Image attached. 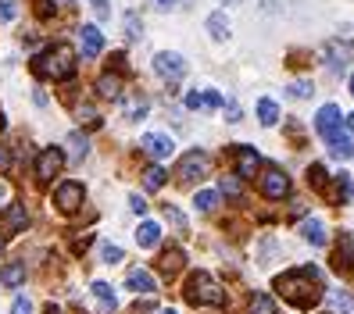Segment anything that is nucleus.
<instances>
[{"instance_id":"nucleus-1","label":"nucleus","mask_w":354,"mask_h":314,"mask_svg":"<svg viewBox=\"0 0 354 314\" xmlns=\"http://www.w3.org/2000/svg\"><path fill=\"white\" fill-rule=\"evenodd\" d=\"M276 293H279L286 304H294V307L308 311V307H315L319 297H322V275H319L315 268L283 271V275L276 279Z\"/></svg>"},{"instance_id":"nucleus-2","label":"nucleus","mask_w":354,"mask_h":314,"mask_svg":"<svg viewBox=\"0 0 354 314\" xmlns=\"http://www.w3.org/2000/svg\"><path fill=\"white\" fill-rule=\"evenodd\" d=\"M32 72H36L39 79L65 82V79H72V75H75V50H72L68 43H54V47H47L44 54H36Z\"/></svg>"},{"instance_id":"nucleus-3","label":"nucleus","mask_w":354,"mask_h":314,"mask_svg":"<svg viewBox=\"0 0 354 314\" xmlns=\"http://www.w3.org/2000/svg\"><path fill=\"white\" fill-rule=\"evenodd\" d=\"M186 300L197 304V307H222L225 304V289L207 275V271H194L186 279Z\"/></svg>"},{"instance_id":"nucleus-4","label":"nucleus","mask_w":354,"mask_h":314,"mask_svg":"<svg viewBox=\"0 0 354 314\" xmlns=\"http://www.w3.org/2000/svg\"><path fill=\"white\" fill-rule=\"evenodd\" d=\"M176 175H179V182H186V186H190V182H201L204 175H212V157H207L204 150H190V154H183Z\"/></svg>"},{"instance_id":"nucleus-5","label":"nucleus","mask_w":354,"mask_h":314,"mask_svg":"<svg viewBox=\"0 0 354 314\" xmlns=\"http://www.w3.org/2000/svg\"><path fill=\"white\" fill-rule=\"evenodd\" d=\"M61 168H65V150L61 146L39 150V157H36V179L39 182H54V175H61Z\"/></svg>"},{"instance_id":"nucleus-6","label":"nucleus","mask_w":354,"mask_h":314,"mask_svg":"<svg viewBox=\"0 0 354 314\" xmlns=\"http://www.w3.org/2000/svg\"><path fill=\"white\" fill-rule=\"evenodd\" d=\"M315 129H319V136H326L329 143L337 139V136H344V118H340L337 104H322L319 115H315Z\"/></svg>"},{"instance_id":"nucleus-7","label":"nucleus","mask_w":354,"mask_h":314,"mask_svg":"<svg viewBox=\"0 0 354 314\" xmlns=\"http://www.w3.org/2000/svg\"><path fill=\"white\" fill-rule=\"evenodd\" d=\"M154 72H158L165 82H179V79L186 75V61H183V54H176V50H161V54H154Z\"/></svg>"},{"instance_id":"nucleus-8","label":"nucleus","mask_w":354,"mask_h":314,"mask_svg":"<svg viewBox=\"0 0 354 314\" xmlns=\"http://www.w3.org/2000/svg\"><path fill=\"white\" fill-rule=\"evenodd\" d=\"M258 179H261V193L268 200H286L290 197V175L283 168H265Z\"/></svg>"},{"instance_id":"nucleus-9","label":"nucleus","mask_w":354,"mask_h":314,"mask_svg":"<svg viewBox=\"0 0 354 314\" xmlns=\"http://www.w3.org/2000/svg\"><path fill=\"white\" fill-rule=\"evenodd\" d=\"M82 186L79 182H61L57 190H54V204H57V211H65V215H75L79 207H82Z\"/></svg>"},{"instance_id":"nucleus-10","label":"nucleus","mask_w":354,"mask_h":314,"mask_svg":"<svg viewBox=\"0 0 354 314\" xmlns=\"http://www.w3.org/2000/svg\"><path fill=\"white\" fill-rule=\"evenodd\" d=\"M326 57H329L333 72H344L354 61V43H351V39H329V43H326Z\"/></svg>"},{"instance_id":"nucleus-11","label":"nucleus","mask_w":354,"mask_h":314,"mask_svg":"<svg viewBox=\"0 0 354 314\" xmlns=\"http://www.w3.org/2000/svg\"><path fill=\"white\" fill-rule=\"evenodd\" d=\"M333 268L340 271V275H354V236L344 233L337 250H333Z\"/></svg>"},{"instance_id":"nucleus-12","label":"nucleus","mask_w":354,"mask_h":314,"mask_svg":"<svg viewBox=\"0 0 354 314\" xmlns=\"http://www.w3.org/2000/svg\"><path fill=\"white\" fill-rule=\"evenodd\" d=\"M140 146L147 150L154 161H165V157H172V150H176V143H172V136H165V133H147L140 139Z\"/></svg>"},{"instance_id":"nucleus-13","label":"nucleus","mask_w":354,"mask_h":314,"mask_svg":"<svg viewBox=\"0 0 354 314\" xmlns=\"http://www.w3.org/2000/svg\"><path fill=\"white\" fill-rule=\"evenodd\" d=\"M236 175L240 179L261 175V154L254 150V146H240V150H236Z\"/></svg>"},{"instance_id":"nucleus-14","label":"nucleus","mask_w":354,"mask_h":314,"mask_svg":"<svg viewBox=\"0 0 354 314\" xmlns=\"http://www.w3.org/2000/svg\"><path fill=\"white\" fill-rule=\"evenodd\" d=\"M79 43H82V57H97L104 50V32L97 26H82L79 29Z\"/></svg>"},{"instance_id":"nucleus-15","label":"nucleus","mask_w":354,"mask_h":314,"mask_svg":"<svg viewBox=\"0 0 354 314\" xmlns=\"http://www.w3.org/2000/svg\"><path fill=\"white\" fill-rule=\"evenodd\" d=\"M207 32H212V39H218V43H225L229 36H233V26H229V18H225V11H212L207 14Z\"/></svg>"},{"instance_id":"nucleus-16","label":"nucleus","mask_w":354,"mask_h":314,"mask_svg":"<svg viewBox=\"0 0 354 314\" xmlns=\"http://www.w3.org/2000/svg\"><path fill=\"white\" fill-rule=\"evenodd\" d=\"M22 282H26V261H8L4 268H0V286L18 289Z\"/></svg>"},{"instance_id":"nucleus-17","label":"nucleus","mask_w":354,"mask_h":314,"mask_svg":"<svg viewBox=\"0 0 354 314\" xmlns=\"http://www.w3.org/2000/svg\"><path fill=\"white\" fill-rule=\"evenodd\" d=\"M26 225H29L26 204H11L8 211H4V228H8V233H26Z\"/></svg>"},{"instance_id":"nucleus-18","label":"nucleus","mask_w":354,"mask_h":314,"mask_svg":"<svg viewBox=\"0 0 354 314\" xmlns=\"http://www.w3.org/2000/svg\"><path fill=\"white\" fill-rule=\"evenodd\" d=\"M126 286L136 289V293H158V282H154V275H151L147 268H133L129 275H126Z\"/></svg>"},{"instance_id":"nucleus-19","label":"nucleus","mask_w":354,"mask_h":314,"mask_svg":"<svg viewBox=\"0 0 354 314\" xmlns=\"http://www.w3.org/2000/svg\"><path fill=\"white\" fill-rule=\"evenodd\" d=\"M301 236H304L311 246H326V239H329L326 225H322L319 218H304V222H301Z\"/></svg>"},{"instance_id":"nucleus-20","label":"nucleus","mask_w":354,"mask_h":314,"mask_svg":"<svg viewBox=\"0 0 354 314\" xmlns=\"http://www.w3.org/2000/svg\"><path fill=\"white\" fill-rule=\"evenodd\" d=\"M136 243H140L143 250L158 246V243H161V225H158V222H143V225L136 228Z\"/></svg>"},{"instance_id":"nucleus-21","label":"nucleus","mask_w":354,"mask_h":314,"mask_svg":"<svg viewBox=\"0 0 354 314\" xmlns=\"http://www.w3.org/2000/svg\"><path fill=\"white\" fill-rule=\"evenodd\" d=\"M186 264V257H183V250L179 246H172V250H165V254H161V275H179V268Z\"/></svg>"},{"instance_id":"nucleus-22","label":"nucleus","mask_w":354,"mask_h":314,"mask_svg":"<svg viewBox=\"0 0 354 314\" xmlns=\"http://www.w3.org/2000/svg\"><path fill=\"white\" fill-rule=\"evenodd\" d=\"M93 300L100 304V311H104V314H111V311L118 307V300H115V289H111L108 282H93Z\"/></svg>"},{"instance_id":"nucleus-23","label":"nucleus","mask_w":354,"mask_h":314,"mask_svg":"<svg viewBox=\"0 0 354 314\" xmlns=\"http://www.w3.org/2000/svg\"><path fill=\"white\" fill-rule=\"evenodd\" d=\"M97 93H100L104 100H118V97H122V79L111 75V72L100 75V79H97Z\"/></svg>"},{"instance_id":"nucleus-24","label":"nucleus","mask_w":354,"mask_h":314,"mask_svg":"<svg viewBox=\"0 0 354 314\" xmlns=\"http://www.w3.org/2000/svg\"><path fill=\"white\" fill-rule=\"evenodd\" d=\"M258 121L265 125V129H268V125H279V104L268 100V97H261V100H258Z\"/></svg>"},{"instance_id":"nucleus-25","label":"nucleus","mask_w":354,"mask_h":314,"mask_svg":"<svg viewBox=\"0 0 354 314\" xmlns=\"http://www.w3.org/2000/svg\"><path fill=\"white\" fill-rule=\"evenodd\" d=\"M329 307L333 311H344V314H354V297H347V293L344 289H329Z\"/></svg>"},{"instance_id":"nucleus-26","label":"nucleus","mask_w":354,"mask_h":314,"mask_svg":"<svg viewBox=\"0 0 354 314\" xmlns=\"http://www.w3.org/2000/svg\"><path fill=\"white\" fill-rule=\"evenodd\" d=\"M251 314H279V307H276V300L268 297V293H254L251 297Z\"/></svg>"},{"instance_id":"nucleus-27","label":"nucleus","mask_w":354,"mask_h":314,"mask_svg":"<svg viewBox=\"0 0 354 314\" xmlns=\"http://www.w3.org/2000/svg\"><path fill=\"white\" fill-rule=\"evenodd\" d=\"M194 204H197V211H204V215H207V211H215V207L222 204V193H218V190H201Z\"/></svg>"},{"instance_id":"nucleus-28","label":"nucleus","mask_w":354,"mask_h":314,"mask_svg":"<svg viewBox=\"0 0 354 314\" xmlns=\"http://www.w3.org/2000/svg\"><path fill=\"white\" fill-rule=\"evenodd\" d=\"M68 146H72V150H68L72 161H82V157L90 154V143H86V136H82V133H72L68 136Z\"/></svg>"},{"instance_id":"nucleus-29","label":"nucleus","mask_w":354,"mask_h":314,"mask_svg":"<svg viewBox=\"0 0 354 314\" xmlns=\"http://www.w3.org/2000/svg\"><path fill=\"white\" fill-rule=\"evenodd\" d=\"M143 186H147L151 193L161 190V186H165V168H161V164H151V168L143 172Z\"/></svg>"},{"instance_id":"nucleus-30","label":"nucleus","mask_w":354,"mask_h":314,"mask_svg":"<svg viewBox=\"0 0 354 314\" xmlns=\"http://www.w3.org/2000/svg\"><path fill=\"white\" fill-rule=\"evenodd\" d=\"M351 197H354V182H351V175L337 172V204H351Z\"/></svg>"},{"instance_id":"nucleus-31","label":"nucleus","mask_w":354,"mask_h":314,"mask_svg":"<svg viewBox=\"0 0 354 314\" xmlns=\"http://www.w3.org/2000/svg\"><path fill=\"white\" fill-rule=\"evenodd\" d=\"M311 93H315V86H311L308 79H301V82H290V86H286V97H294V100H308Z\"/></svg>"},{"instance_id":"nucleus-32","label":"nucleus","mask_w":354,"mask_h":314,"mask_svg":"<svg viewBox=\"0 0 354 314\" xmlns=\"http://www.w3.org/2000/svg\"><path fill=\"white\" fill-rule=\"evenodd\" d=\"M126 36L133 39V43H136V39H143V18H140L136 11L126 14Z\"/></svg>"},{"instance_id":"nucleus-33","label":"nucleus","mask_w":354,"mask_h":314,"mask_svg":"<svg viewBox=\"0 0 354 314\" xmlns=\"http://www.w3.org/2000/svg\"><path fill=\"white\" fill-rule=\"evenodd\" d=\"M329 150H333V157H340V161H344V157H354V146H351L347 136H337V139L329 143Z\"/></svg>"},{"instance_id":"nucleus-34","label":"nucleus","mask_w":354,"mask_h":314,"mask_svg":"<svg viewBox=\"0 0 354 314\" xmlns=\"http://www.w3.org/2000/svg\"><path fill=\"white\" fill-rule=\"evenodd\" d=\"M218 193H225V197H240V193H243V179H240V175H225Z\"/></svg>"},{"instance_id":"nucleus-35","label":"nucleus","mask_w":354,"mask_h":314,"mask_svg":"<svg viewBox=\"0 0 354 314\" xmlns=\"http://www.w3.org/2000/svg\"><path fill=\"white\" fill-rule=\"evenodd\" d=\"M165 218H169L176 228H179V233H186V215L179 211V207H172V204H165Z\"/></svg>"},{"instance_id":"nucleus-36","label":"nucleus","mask_w":354,"mask_h":314,"mask_svg":"<svg viewBox=\"0 0 354 314\" xmlns=\"http://www.w3.org/2000/svg\"><path fill=\"white\" fill-rule=\"evenodd\" d=\"M100 257H104V264H118V261L126 257V254H122V246H111V243H104V246H100Z\"/></svg>"},{"instance_id":"nucleus-37","label":"nucleus","mask_w":354,"mask_h":314,"mask_svg":"<svg viewBox=\"0 0 354 314\" xmlns=\"http://www.w3.org/2000/svg\"><path fill=\"white\" fill-rule=\"evenodd\" d=\"M308 175H311V186H315L319 193H326V168H322V164H311Z\"/></svg>"},{"instance_id":"nucleus-38","label":"nucleus","mask_w":354,"mask_h":314,"mask_svg":"<svg viewBox=\"0 0 354 314\" xmlns=\"http://www.w3.org/2000/svg\"><path fill=\"white\" fill-rule=\"evenodd\" d=\"M18 14V0H0V22H15Z\"/></svg>"},{"instance_id":"nucleus-39","label":"nucleus","mask_w":354,"mask_h":314,"mask_svg":"<svg viewBox=\"0 0 354 314\" xmlns=\"http://www.w3.org/2000/svg\"><path fill=\"white\" fill-rule=\"evenodd\" d=\"M79 121H82V125H90V129H97V125H100V115H97L93 108H86V104H82V108H79Z\"/></svg>"},{"instance_id":"nucleus-40","label":"nucleus","mask_w":354,"mask_h":314,"mask_svg":"<svg viewBox=\"0 0 354 314\" xmlns=\"http://www.w3.org/2000/svg\"><path fill=\"white\" fill-rule=\"evenodd\" d=\"M201 108H222V93L218 90H204L201 93Z\"/></svg>"},{"instance_id":"nucleus-41","label":"nucleus","mask_w":354,"mask_h":314,"mask_svg":"<svg viewBox=\"0 0 354 314\" xmlns=\"http://www.w3.org/2000/svg\"><path fill=\"white\" fill-rule=\"evenodd\" d=\"M111 0H90V8H93V14H97V22H104V18H108L111 14Z\"/></svg>"},{"instance_id":"nucleus-42","label":"nucleus","mask_w":354,"mask_h":314,"mask_svg":"<svg viewBox=\"0 0 354 314\" xmlns=\"http://www.w3.org/2000/svg\"><path fill=\"white\" fill-rule=\"evenodd\" d=\"M11 314H32V300H29V297H15Z\"/></svg>"},{"instance_id":"nucleus-43","label":"nucleus","mask_w":354,"mask_h":314,"mask_svg":"<svg viewBox=\"0 0 354 314\" xmlns=\"http://www.w3.org/2000/svg\"><path fill=\"white\" fill-rule=\"evenodd\" d=\"M126 115H129V121H140L143 115H147V100H136V104H133V108H129Z\"/></svg>"},{"instance_id":"nucleus-44","label":"nucleus","mask_w":354,"mask_h":314,"mask_svg":"<svg viewBox=\"0 0 354 314\" xmlns=\"http://www.w3.org/2000/svg\"><path fill=\"white\" fill-rule=\"evenodd\" d=\"M225 121H240V104L236 100H225Z\"/></svg>"},{"instance_id":"nucleus-45","label":"nucleus","mask_w":354,"mask_h":314,"mask_svg":"<svg viewBox=\"0 0 354 314\" xmlns=\"http://www.w3.org/2000/svg\"><path fill=\"white\" fill-rule=\"evenodd\" d=\"M129 207H133L136 215H143V211H147V200H143L140 193H133V197H129Z\"/></svg>"},{"instance_id":"nucleus-46","label":"nucleus","mask_w":354,"mask_h":314,"mask_svg":"<svg viewBox=\"0 0 354 314\" xmlns=\"http://www.w3.org/2000/svg\"><path fill=\"white\" fill-rule=\"evenodd\" d=\"M11 168V150L8 146H0V172H8Z\"/></svg>"},{"instance_id":"nucleus-47","label":"nucleus","mask_w":354,"mask_h":314,"mask_svg":"<svg viewBox=\"0 0 354 314\" xmlns=\"http://www.w3.org/2000/svg\"><path fill=\"white\" fill-rule=\"evenodd\" d=\"M186 108L197 111V108H201V93H186Z\"/></svg>"},{"instance_id":"nucleus-48","label":"nucleus","mask_w":354,"mask_h":314,"mask_svg":"<svg viewBox=\"0 0 354 314\" xmlns=\"http://www.w3.org/2000/svg\"><path fill=\"white\" fill-rule=\"evenodd\" d=\"M304 215H308V204L297 200V204H294V218H304Z\"/></svg>"},{"instance_id":"nucleus-49","label":"nucleus","mask_w":354,"mask_h":314,"mask_svg":"<svg viewBox=\"0 0 354 314\" xmlns=\"http://www.w3.org/2000/svg\"><path fill=\"white\" fill-rule=\"evenodd\" d=\"M154 4H158L161 11H172V8H176V0H154Z\"/></svg>"},{"instance_id":"nucleus-50","label":"nucleus","mask_w":354,"mask_h":314,"mask_svg":"<svg viewBox=\"0 0 354 314\" xmlns=\"http://www.w3.org/2000/svg\"><path fill=\"white\" fill-rule=\"evenodd\" d=\"M4 200H8V186H4V182H0V204H4Z\"/></svg>"},{"instance_id":"nucleus-51","label":"nucleus","mask_w":354,"mask_h":314,"mask_svg":"<svg viewBox=\"0 0 354 314\" xmlns=\"http://www.w3.org/2000/svg\"><path fill=\"white\" fill-rule=\"evenodd\" d=\"M347 129H354V115H351V118H347Z\"/></svg>"},{"instance_id":"nucleus-52","label":"nucleus","mask_w":354,"mask_h":314,"mask_svg":"<svg viewBox=\"0 0 354 314\" xmlns=\"http://www.w3.org/2000/svg\"><path fill=\"white\" fill-rule=\"evenodd\" d=\"M158 314H176V311H172V307H165V311H158Z\"/></svg>"},{"instance_id":"nucleus-53","label":"nucleus","mask_w":354,"mask_h":314,"mask_svg":"<svg viewBox=\"0 0 354 314\" xmlns=\"http://www.w3.org/2000/svg\"><path fill=\"white\" fill-rule=\"evenodd\" d=\"M0 254H4V236H0Z\"/></svg>"},{"instance_id":"nucleus-54","label":"nucleus","mask_w":354,"mask_h":314,"mask_svg":"<svg viewBox=\"0 0 354 314\" xmlns=\"http://www.w3.org/2000/svg\"><path fill=\"white\" fill-rule=\"evenodd\" d=\"M0 129H4V111H0Z\"/></svg>"},{"instance_id":"nucleus-55","label":"nucleus","mask_w":354,"mask_h":314,"mask_svg":"<svg viewBox=\"0 0 354 314\" xmlns=\"http://www.w3.org/2000/svg\"><path fill=\"white\" fill-rule=\"evenodd\" d=\"M351 93H354V75H351Z\"/></svg>"},{"instance_id":"nucleus-56","label":"nucleus","mask_w":354,"mask_h":314,"mask_svg":"<svg viewBox=\"0 0 354 314\" xmlns=\"http://www.w3.org/2000/svg\"><path fill=\"white\" fill-rule=\"evenodd\" d=\"M229 4H236V0H229Z\"/></svg>"}]
</instances>
